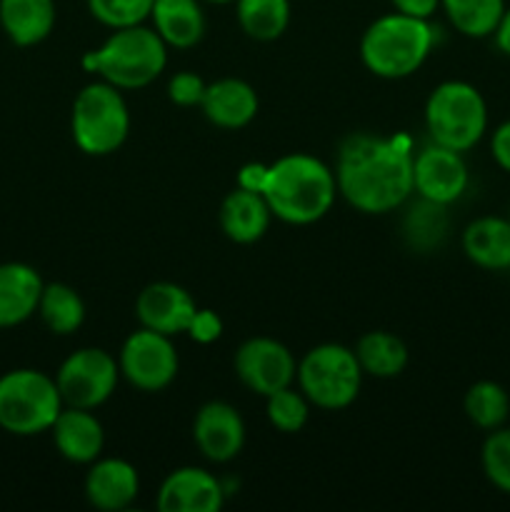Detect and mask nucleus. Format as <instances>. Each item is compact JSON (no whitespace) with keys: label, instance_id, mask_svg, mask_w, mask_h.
I'll return each instance as SVG.
<instances>
[{"label":"nucleus","instance_id":"2f4dec72","mask_svg":"<svg viewBox=\"0 0 510 512\" xmlns=\"http://www.w3.org/2000/svg\"><path fill=\"white\" fill-rule=\"evenodd\" d=\"M90 15L105 28H133L150 18L153 0H85Z\"/></svg>","mask_w":510,"mask_h":512},{"label":"nucleus","instance_id":"c756f323","mask_svg":"<svg viewBox=\"0 0 510 512\" xmlns=\"http://www.w3.org/2000/svg\"><path fill=\"white\" fill-rule=\"evenodd\" d=\"M265 415L280 433H300L308 423L310 400L305 398L303 390H293L288 385L265 395Z\"/></svg>","mask_w":510,"mask_h":512},{"label":"nucleus","instance_id":"f704fd0d","mask_svg":"<svg viewBox=\"0 0 510 512\" xmlns=\"http://www.w3.org/2000/svg\"><path fill=\"white\" fill-rule=\"evenodd\" d=\"M490 155L500 170L510 173V120L500 123L490 135Z\"/></svg>","mask_w":510,"mask_h":512},{"label":"nucleus","instance_id":"f03ea898","mask_svg":"<svg viewBox=\"0 0 510 512\" xmlns=\"http://www.w3.org/2000/svg\"><path fill=\"white\" fill-rule=\"evenodd\" d=\"M335 173L308 153H290L268 168L263 195L275 218L290 225H310L333 208Z\"/></svg>","mask_w":510,"mask_h":512},{"label":"nucleus","instance_id":"72a5a7b5","mask_svg":"<svg viewBox=\"0 0 510 512\" xmlns=\"http://www.w3.org/2000/svg\"><path fill=\"white\" fill-rule=\"evenodd\" d=\"M188 333H190V338L198 340V343H203V345L213 343V340H218L220 333H223V323H220V318L213 313V310L198 308V313H195Z\"/></svg>","mask_w":510,"mask_h":512},{"label":"nucleus","instance_id":"423d86ee","mask_svg":"<svg viewBox=\"0 0 510 512\" xmlns=\"http://www.w3.org/2000/svg\"><path fill=\"white\" fill-rule=\"evenodd\" d=\"M65 408L55 378L33 368L10 370L0 378V428L30 438L53 428Z\"/></svg>","mask_w":510,"mask_h":512},{"label":"nucleus","instance_id":"f3484780","mask_svg":"<svg viewBox=\"0 0 510 512\" xmlns=\"http://www.w3.org/2000/svg\"><path fill=\"white\" fill-rule=\"evenodd\" d=\"M50 433H53V443L58 448V453L65 460H70V463L90 465L103 453V425L85 408H70V405H65L58 418H55Z\"/></svg>","mask_w":510,"mask_h":512},{"label":"nucleus","instance_id":"0eeeda50","mask_svg":"<svg viewBox=\"0 0 510 512\" xmlns=\"http://www.w3.org/2000/svg\"><path fill=\"white\" fill-rule=\"evenodd\" d=\"M70 128L85 155L103 158L115 153L130 133V110L120 88L105 80L85 85L73 100Z\"/></svg>","mask_w":510,"mask_h":512},{"label":"nucleus","instance_id":"1a4fd4ad","mask_svg":"<svg viewBox=\"0 0 510 512\" xmlns=\"http://www.w3.org/2000/svg\"><path fill=\"white\" fill-rule=\"evenodd\" d=\"M118 360L103 348H80L63 360L55 373L60 398L70 408L95 410L103 405L118 385Z\"/></svg>","mask_w":510,"mask_h":512},{"label":"nucleus","instance_id":"393cba45","mask_svg":"<svg viewBox=\"0 0 510 512\" xmlns=\"http://www.w3.org/2000/svg\"><path fill=\"white\" fill-rule=\"evenodd\" d=\"M448 23L465 38H493L505 13V0H440Z\"/></svg>","mask_w":510,"mask_h":512},{"label":"nucleus","instance_id":"2eb2a0df","mask_svg":"<svg viewBox=\"0 0 510 512\" xmlns=\"http://www.w3.org/2000/svg\"><path fill=\"white\" fill-rule=\"evenodd\" d=\"M223 503V485L203 468L173 470L158 490L160 512H218Z\"/></svg>","mask_w":510,"mask_h":512},{"label":"nucleus","instance_id":"7ed1b4c3","mask_svg":"<svg viewBox=\"0 0 510 512\" xmlns=\"http://www.w3.org/2000/svg\"><path fill=\"white\" fill-rule=\"evenodd\" d=\"M168 63V45L155 28L133 25L113 30L100 48L83 55V68L98 73L120 90H138L153 83Z\"/></svg>","mask_w":510,"mask_h":512},{"label":"nucleus","instance_id":"a878e982","mask_svg":"<svg viewBox=\"0 0 510 512\" xmlns=\"http://www.w3.org/2000/svg\"><path fill=\"white\" fill-rule=\"evenodd\" d=\"M38 315L53 335H73L85 320V303L70 285L48 283L40 293Z\"/></svg>","mask_w":510,"mask_h":512},{"label":"nucleus","instance_id":"39448f33","mask_svg":"<svg viewBox=\"0 0 510 512\" xmlns=\"http://www.w3.org/2000/svg\"><path fill=\"white\" fill-rule=\"evenodd\" d=\"M425 128L433 143L465 153L475 148L488 130V103L475 85L445 80L428 95Z\"/></svg>","mask_w":510,"mask_h":512},{"label":"nucleus","instance_id":"c9c22d12","mask_svg":"<svg viewBox=\"0 0 510 512\" xmlns=\"http://www.w3.org/2000/svg\"><path fill=\"white\" fill-rule=\"evenodd\" d=\"M395 8V13L410 15V18L430 20L433 13H438L440 0H390Z\"/></svg>","mask_w":510,"mask_h":512},{"label":"nucleus","instance_id":"e433bc0d","mask_svg":"<svg viewBox=\"0 0 510 512\" xmlns=\"http://www.w3.org/2000/svg\"><path fill=\"white\" fill-rule=\"evenodd\" d=\"M268 168L270 165L263 163L243 165L238 173V185L245 190H253V193H263L265 183H268Z\"/></svg>","mask_w":510,"mask_h":512},{"label":"nucleus","instance_id":"20e7f679","mask_svg":"<svg viewBox=\"0 0 510 512\" xmlns=\"http://www.w3.org/2000/svg\"><path fill=\"white\" fill-rule=\"evenodd\" d=\"M433 43L435 30L430 20L390 13L368 25L360 40V58L378 78L400 80L428 60Z\"/></svg>","mask_w":510,"mask_h":512},{"label":"nucleus","instance_id":"bb28decb","mask_svg":"<svg viewBox=\"0 0 510 512\" xmlns=\"http://www.w3.org/2000/svg\"><path fill=\"white\" fill-rule=\"evenodd\" d=\"M235 15L248 38L270 43L290 25V0H235Z\"/></svg>","mask_w":510,"mask_h":512},{"label":"nucleus","instance_id":"473e14b6","mask_svg":"<svg viewBox=\"0 0 510 512\" xmlns=\"http://www.w3.org/2000/svg\"><path fill=\"white\" fill-rule=\"evenodd\" d=\"M205 88H208V83L200 75L190 73V70H180L170 78L168 98L180 108H193V105L203 103Z\"/></svg>","mask_w":510,"mask_h":512},{"label":"nucleus","instance_id":"ea45409f","mask_svg":"<svg viewBox=\"0 0 510 512\" xmlns=\"http://www.w3.org/2000/svg\"><path fill=\"white\" fill-rule=\"evenodd\" d=\"M508 220H510V215H508Z\"/></svg>","mask_w":510,"mask_h":512},{"label":"nucleus","instance_id":"cd10ccee","mask_svg":"<svg viewBox=\"0 0 510 512\" xmlns=\"http://www.w3.org/2000/svg\"><path fill=\"white\" fill-rule=\"evenodd\" d=\"M463 408L475 428L490 433V430L503 428V425L508 423L510 395L508 390L500 383H495V380H478V383L470 385L468 393H465Z\"/></svg>","mask_w":510,"mask_h":512},{"label":"nucleus","instance_id":"a211bd4d","mask_svg":"<svg viewBox=\"0 0 510 512\" xmlns=\"http://www.w3.org/2000/svg\"><path fill=\"white\" fill-rule=\"evenodd\" d=\"M205 118L223 130H238L253 123L258 115V93L250 83L240 78H220L215 83H208L203 95Z\"/></svg>","mask_w":510,"mask_h":512},{"label":"nucleus","instance_id":"5701e85b","mask_svg":"<svg viewBox=\"0 0 510 512\" xmlns=\"http://www.w3.org/2000/svg\"><path fill=\"white\" fill-rule=\"evenodd\" d=\"M150 20L163 43L173 48H193L205 35L200 0H153Z\"/></svg>","mask_w":510,"mask_h":512},{"label":"nucleus","instance_id":"aec40b11","mask_svg":"<svg viewBox=\"0 0 510 512\" xmlns=\"http://www.w3.org/2000/svg\"><path fill=\"white\" fill-rule=\"evenodd\" d=\"M43 278L33 265H0V328H15L38 313Z\"/></svg>","mask_w":510,"mask_h":512},{"label":"nucleus","instance_id":"dca6fc26","mask_svg":"<svg viewBox=\"0 0 510 512\" xmlns=\"http://www.w3.org/2000/svg\"><path fill=\"white\" fill-rule=\"evenodd\" d=\"M140 493L138 470L123 458H98L85 475V498L103 512L128 510Z\"/></svg>","mask_w":510,"mask_h":512},{"label":"nucleus","instance_id":"4be33fe9","mask_svg":"<svg viewBox=\"0 0 510 512\" xmlns=\"http://www.w3.org/2000/svg\"><path fill=\"white\" fill-rule=\"evenodd\" d=\"M55 0H0V28L20 48L38 45L55 28Z\"/></svg>","mask_w":510,"mask_h":512},{"label":"nucleus","instance_id":"6e6552de","mask_svg":"<svg viewBox=\"0 0 510 512\" xmlns=\"http://www.w3.org/2000/svg\"><path fill=\"white\" fill-rule=\"evenodd\" d=\"M295 378L310 405L320 410H343L358 398L363 368L355 358V350L338 343H323L305 353Z\"/></svg>","mask_w":510,"mask_h":512},{"label":"nucleus","instance_id":"412c9836","mask_svg":"<svg viewBox=\"0 0 510 512\" xmlns=\"http://www.w3.org/2000/svg\"><path fill=\"white\" fill-rule=\"evenodd\" d=\"M463 253L483 270H510V220L483 215L463 230Z\"/></svg>","mask_w":510,"mask_h":512},{"label":"nucleus","instance_id":"7c9ffc66","mask_svg":"<svg viewBox=\"0 0 510 512\" xmlns=\"http://www.w3.org/2000/svg\"><path fill=\"white\" fill-rule=\"evenodd\" d=\"M480 465L488 483L500 493L510 495V428L503 425L490 430L480 448Z\"/></svg>","mask_w":510,"mask_h":512},{"label":"nucleus","instance_id":"b1692460","mask_svg":"<svg viewBox=\"0 0 510 512\" xmlns=\"http://www.w3.org/2000/svg\"><path fill=\"white\" fill-rule=\"evenodd\" d=\"M355 358H358L363 375L388 380L398 378L408 365V348L403 340L385 330L365 333L355 345Z\"/></svg>","mask_w":510,"mask_h":512},{"label":"nucleus","instance_id":"ddd939ff","mask_svg":"<svg viewBox=\"0 0 510 512\" xmlns=\"http://www.w3.org/2000/svg\"><path fill=\"white\" fill-rule=\"evenodd\" d=\"M193 440L208 460L230 463L245 445V423L230 403L210 400L195 413Z\"/></svg>","mask_w":510,"mask_h":512},{"label":"nucleus","instance_id":"f8f14e48","mask_svg":"<svg viewBox=\"0 0 510 512\" xmlns=\"http://www.w3.org/2000/svg\"><path fill=\"white\" fill-rule=\"evenodd\" d=\"M468 188V165L463 153L433 143L413 158V190L425 200L450 205Z\"/></svg>","mask_w":510,"mask_h":512},{"label":"nucleus","instance_id":"4468645a","mask_svg":"<svg viewBox=\"0 0 510 512\" xmlns=\"http://www.w3.org/2000/svg\"><path fill=\"white\" fill-rule=\"evenodd\" d=\"M198 305L185 288L175 283H150L135 300V315L140 325L163 335L188 333Z\"/></svg>","mask_w":510,"mask_h":512},{"label":"nucleus","instance_id":"58836bf2","mask_svg":"<svg viewBox=\"0 0 510 512\" xmlns=\"http://www.w3.org/2000/svg\"><path fill=\"white\" fill-rule=\"evenodd\" d=\"M205 3H215V5H225V3H235V0H205Z\"/></svg>","mask_w":510,"mask_h":512},{"label":"nucleus","instance_id":"c85d7f7f","mask_svg":"<svg viewBox=\"0 0 510 512\" xmlns=\"http://www.w3.org/2000/svg\"><path fill=\"white\" fill-rule=\"evenodd\" d=\"M448 205L433 203V200L420 198L418 205L410 208V213L405 215V240L410 243L413 250H428L438 248L443 243L445 233H448V213H445Z\"/></svg>","mask_w":510,"mask_h":512},{"label":"nucleus","instance_id":"f257e3e1","mask_svg":"<svg viewBox=\"0 0 510 512\" xmlns=\"http://www.w3.org/2000/svg\"><path fill=\"white\" fill-rule=\"evenodd\" d=\"M338 193L368 215L390 213L413 193V155L408 138L350 135L338 153Z\"/></svg>","mask_w":510,"mask_h":512},{"label":"nucleus","instance_id":"9d476101","mask_svg":"<svg viewBox=\"0 0 510 512\" xmlns=\"http://www.w3.org/2000/svg\"><path fill=\"white\" fill-rule=\"evenodd\" d=\"M178 353L170 335L140 328L125 338L118 355L120 375L143 393H160L178 375Z\"/></svg>","mask_w":510,"mask_h":512},{"label":"nucleus","instance_id":"4c0bfd02","mask_svg":"<svg viewBox=\"0 0 510 512\" xmlns=\"http://www.w3.org/2000/svg\"><path fill=\"white\" fill-rule=\"evenodd\" d=\"M493 38H495V45H498L500 53H503L505 58H510V5L505 8V13H503V18H500L498 28H495Z\"/></svg>","mask_w":510,"mask_h":512},{"label":"nucleus","instance_id":"6ab92c4d","mask_svg":"<svg viewBox=\"0 0 510 512\" xmlns=\"http://www.w3.org/2000/svg\"><path fill=\"white\" fill-rule=\"evenodd\" d=\"M220 228L228 235L233 243L250 245L258 243L270 228V218H273V210H270L268 200L263 193H253V190L235 188L225 195V200L220 203Z\"/></svg>","mask_w":510,"mask_h":512},{"label":"nucleus","instance_id":"9b49d317","mask_svg":"<svg viewBox=\"0 0 510 512\" xmlns=\"http://www.w3.org/2000/svg\"><path fill=\"white\" fill-rule=\"evenodd\" d=\"M233 368L240 383L263 398L293 385L295 373H298L293 353L273 338L245 340L235 353Z\"/></svg>","mask_w":510,"mask_h":512}]
</instances>
